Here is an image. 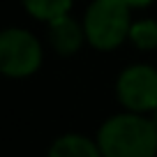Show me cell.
I'll return each instance as SVG.
<instances>
[{
    "instance_id": "8",
    "label": "cell",
    "mask_w": 157,
    "mask_h": 157,
    "mask_svg": "<svg viewBox=\"0 0 157 157\" xmlns=\"http://www.w3.org/2000/svg\"><path fill=\"white\" fill-rule=\"evenodd\" d=\"M129 42L139 51H152L157 49V21L155 19H139L132 21L129 28Z\"/></svg>"
},
{
    "instance_id": "1",
    "label": "cell",
    "mask_w": 157,
    "mask_h": 157,
    "mask_svg": "<svg viewBox=\"0 0 157 157\" xmlns=\"http://www.w3.org/2000/svg\"><path fill=\"white\" fill-rule=\"evenodd\" d=\"M99 150L104 157H155L157 127L146 113H116L97 129Z\"/></svg>"
},
{
    "instance_id": "10",
    "label": "cell",
    "mask_w": 157,
    "mask_h": 157,
    "mask_svg": "<svg viewBox=\"0 0 157 157\" xmlns=\"http://www.w3.org/2000/svg\"><path fill=\"white\" fill-rule=\"evenodd\" d=\"M150 120H152V125H155V127H157V109H155V111L150 113Z\"/></svg>"
},
{
    "instance_id": "5",
    "label": "cell",
    "mask_w": 157,
    "mask_h": 157,
    "mask_svg": "<svg viewBox=\"0 0 157 157\" xmlns=\"http://www.w3.org/2000/svg\"><path fill=\"white\" fill-rule=\"evenodd\" d=\"M49 42L51 49L58 56L67 58V56L78 53V49L86 42V30H83V21H76L74 16L65 14L60 19L49 21Z\"/></svg>"
},
{
    "instance_id": "9",
    "label": "cell",
    "mask_w": 157,
    "mask_h": 157,
    "mask_svg": "<svg viewBox=\"0 0 157 157\" xmlns=\"http://www.w3.org/2000/svg\"><path fill=\"white\" fill-rule=\"evenodd\" d=\"M123 2H127L132 10H143V7H148V5H152L155 0H123Z\"/></svg>"
},
{
    "instance_id": "7",
    "label": "cell",
    "mask_w": 157,
    "mask_h": 157,
    "mask_svg": "<svg viewBox=\"0 0 157 157\" xmlns=\"http://www.w3.org/2000/svg\"><path fill=\"white\" fill-rule=\"evenodd\" d=\"M21 5H23V10L33 19L49 23L53 19H60V16L69 14L74 0H21Z\"/></svg>"
},
{
    "instance_id": "3",
    "label": "cell",
    "mask_w": 157,
    "mask_h": 157,
    "mask_svg": "<svg viewBox=\"0 0 157 157\" xmlns=\"http://www.w3.org/2000/svg\"><path fill=\"white\" fill-rule=\"evenodd\" d=\"M44 60V49L30 30L5 28L0 30V74L7 78L35 76Z\"/></svg>"
},
{
    "instance_id": "6",
    "label": "cell",
    "mask_w": 157,
    "mask_h": 157,
    "mask_svg": "<svg viewBox=\"0 0 157 157\" xmlns=\"http://www.w3.org/2000/svg\"><path fill=\"white\" fill-rule=\"evenodd\" d=\"M46 157H104V155L95 139L78 132H67L51 143Z\"/></svg>"
},
{
    "instance_id": "4",
    "label": "cell",
    "mask_w": 157,
    "mask_h": 157,
    "mask_svg": "<svg viewBox=\"0 0 157 157\" xmlns=\"http://www.w3.org/2000/svg\"><path fill=\"white\" fill-rule=\"evenodd\" d=\"M118 102L125 111L152 113L157 109V69L152 65H129L118 74Z\"/></svg>"
},
{
    "instance_id": "2",
    "label": "cell",
    "mask_w": 157,
    "mask_h": 157,
    "mask_svg": "<svg viewBox=\"0 0 157 157\" xmlns=\"http://www.w3.org/2000/svg\"><path fill=\"white\" fill-rule=\"evenodd\" d=\"M132 7L123 0H93L83 14L86 42L97 51H113L127 42Z\"/></svg>"
}]
</instances>
